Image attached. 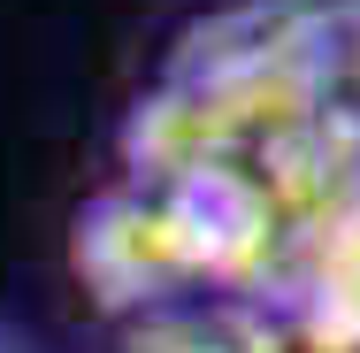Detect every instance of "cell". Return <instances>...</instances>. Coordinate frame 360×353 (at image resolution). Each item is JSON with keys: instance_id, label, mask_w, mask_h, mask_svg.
I'll return each instance as SVG.
<instances>
[{"instance_id": "cell-1", "label": "cell", "mask_w": 360, "mask_h": 353, "mask_svg": "<svg viewBox=\"0 0 360 353\" xmlns=\"http://www.w3.org/2000/svg\"><path fill=\"white\" fill-rule=\"evenodd\" d=\"M153 208H161L192 277H215V284H276L284 277V223H276L269 185L253 169H238V161L192 169L176 185H161Z\"/></svg>"}, {"instance_id": "cell-2", "label": "cell", "mask_w": 360, "mask_h": 353, "mask_svg": "<svg viewBox=\"0 0 360 353\" xmlns=\"http://www.w3.org/2000/svg\"><path fill=\"white\" fill-rule=\"evenodd\" d=\"M70 269L77 284L108 307V315H139V307H161L176 284H192L169 223L153 208V192H100L77 208V230H70Z\"/></svg>"}, {"instance_id": "cell-3", "label": "cell", "mask_w": 360, "mask_h": 353, "mask_svg": "<svg viewBox=\"0 0 360 353\" xmlns=\"http://www.w3.org/2000/svg\"><path fill=\"white\" fill-rule=\"evenodd\" d=\"M291 346L299 353H360V208L330 223L291 261Z\"/></svg>"}, {"instance_id": "cell-4", "label": "cell", "mask_w": 360, "mask_h": 353, "mask_svg": "<svg viewBox=\"0 0 360 353\" xmlns=\"http://www.w3.org/2000/svg\"><path fill=\"white\" fill-rule=\"evenodd\" d=\"M322 70H330V108L360 116V0H322Z\"/></svg>"}]
</instances>
